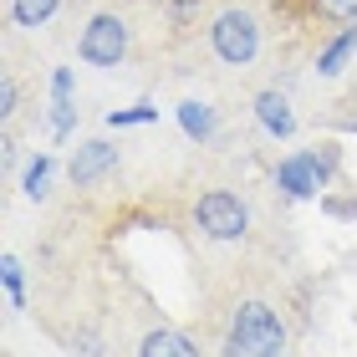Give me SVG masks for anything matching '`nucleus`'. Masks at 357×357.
I'll list each match as a JSON object with an SVG mask.
<instances>
[{
    "instance_id": "nucleus-1",
    "label": "nucleus",
    "mask_w": 357,
    "mask_h": 357,
    "mask_svg": "<svg viewBox=\"0 0 357 357\" xmlns=\"http://www.w3.org/2000/svg\"><path fill=\"white\" fill-rule=\"evenodd\" d=\"M225 357H281L286 352V327L266 301H240L225 332Z\"/></svg>"
},
{
    "instance_id": "nucleus-2",
    "label": "nucleus",
    "mask_w": 357,
    "mask_h": 357,
    "mask_svg": "<svg viewBox=\"0 0 357 357\" xmlns=\"http://www.w3.org/2000/svg\"><path fill=\"white\" fill-rule=\"evenodd\" d=\"M209 46L225 67H250L255 52H261V26H255L250 10H220L215 26H209Z\"/></svg>"
},
{
    "instance_id": "nucleus-3",
    "label": "nucleus",
    "mask_w": 357,
    "mask_h": 357,
    "mask_svg": "<svg viewBox=\"0 0 357 357\" xmlns=\"http://www.w3.org/2000/svg\"><path fill=\"white\" fill-rule=\"evenodd\" d=\"M77 56L87 67H118L128 56V21L112 10H97L92 21L82 26V41H77Z\"/></svg>"
},
{
    "instance_id": "nucleus-4",
    "label": "nucleus",
    "mask_w": 357,
    "mask_h": 357,
    "mask_svg": "<svg viewBox=\"0 0 357 357\" xmlns=\"http://www.w3.org/2000/svg\"><path fill=\"white\" fill-rule=\"evenodd\" d=\"M194 225H199L209 240H240L250 230V209L240 204L230 189H209V194H199V204H194Z\"/></svg>"
},
{
    "instance_id": "nucleus-5",
    "label": "nucleus",
    "mask_w": 357,
    "mask_h": 357,
    "mask_svg": "<svg viewBox=\"0 0 357 357\" xmlns=\"http://www.w3.org/2000/svg\"><path fill=\"white\" fill-rule=\"evenodd\" d=\"M337 169V153H291L275 164V184H281L291 199H312V194H321V184H327V174Z\"/></svg>"
},
{
    "instance_id": "nucleus-6",
    "label": "nucleus",
    "mask_w": 357,
    "mask_h": 357,
    "mask_svg": "<svg viewBox=\"0 0 357 357\" xmlns=\"http://www.w3.org/2000/svg\"><path fill=\"white\" fill-rule=\"evenodd\" d=\"M118 169V149H112L107 138H92V143H82V149H77V158H72V178L77 184H97V178L102 174H112Z\"/></svg>"
},
{
    "instance_id": "nucleus-7",
    "label": "nucleus",
    "mask_w": 357,
    "mask_h": 357,
    "mask_svg": "<svg viewBox=\"0 0 357 357\" xmlns=\"http://www.w3.org/2000/svg\"><path fill=\"white\" fill-rule=\"evenodd\" d=\"M255 123L266 128L271 138H291L296 133V112H291V102H286V92H261L255 97Z\"/></svg>"
},
{
    "instance_id": "nucleus-8",
    "label": "nucleus",
    "mask_w": 357,
    "mask_h": 357,
    "mask_svg": "<svg viewBox=\"0 0 357 357\" xmlns=\"http://www.w3.org/2000/svg\"><path fill=\"white\" fill-rule=\"evenodd\" d=\"M138 357H199V342L174 327H153L149 337L138 342Z\"/></svg>"
},
{
    "instance_id": "nucleus-9",
    "label": "nucleus",
    "mask_w": 357,
    "mask_h": 357,
    "mask_svg": "<svg viewBox=\"0 0 357 357\" xmlns=\"http://www.w3.org/2000/svg\"><path fill=\"white\" fill-rule=\"evenodd\" d=\"M178 128H184L189 138H215V128H220V118H215V107L209 102H199V97H189V102H178Z\"/></svg>"
},
{
    "instance_id": "nucleus-10",
    "label": "nucleus",
    "mask_w": 357,
    "mask_h": 357,
    "mask_svg": "<svg viewBox=\"0 0 357 357\" xmlns=\"http://www.w3.org/2000/svg\"><path fill=\"white\" fill-rule=\"evenodd\" d=\"M357 52V26H347V31H337V36L327 41V46H321V56H317V72L321 77H337V72H342V61Z\"/></svg>"
},
{
    "instance_id": "nucleus-11",
    "label": "nucleus",
    "mask_w": 357,
    "mask_h": 357,
    "mask_svg": "<svg viewBox=\"0 0 357 357\" xmlns=\"http://www.w3.org/2000/svg\"><path fill=\"white\" fill-rule=\"evenodd\" d=\"M56 10H61V0H10V21H15V26H26V31L46 26Z\"/></svg>"
},
{
    "instance_id": "nucleus-12",
    "label": "nucleus",
    "mask_w": 357,
    "mask_h": 357,
    "mask_svg": "<svg viewBox=\"0 0 357 357\" xmlns=\"http://www.w3.org/2000/svg\"><path fill=\"white\" fill-rule=\"evenodd\" d=\"M21 184H26V194H31V199H46V184H52V158H46V153H41V158H31Z\"/></svg>"
},
{
    "instance_id": "nucleus-13",
    "label": "nucleus",
    "mask_w": 357,
    "mask_h": 357,
    "mask_svg": "<svg viewBox=\"0 0 357 357\" xmlns=\"http://www.w3.org/2000/svg\"><path fill=\"white\" fill-rule=\"evenodd\" d=\"M153 118H158V107H149V102H138V107L107 112V128H143V123H153Z\"/></svg>"
},
{
    "instance_id": "nucleus-14",
    "label": "nucleus",
    "mask_w": 357,
    "mask_h": 357,
    "mask_svg": "<svg viewBox=\"0 0 357 357\" xmlns=\"http://www.w3.org/2000/svg\"><path fill=\"white\" fill-rule=\"evenodd\" d=\"M72 123H77L72 92H56V97H52V128H56V133H72Z\"/></svg>"
},
{
    "instance_id": "nucleus-15",
    "label": "nucleus",
    "mask_w": 357,
    "mask_h": 357,
    "mask_svg": "<svg viewBox=\"0 0 357 357\" xmlns=\"http://www.w3.org/2000/svg\"><path fill=\"white\" fill-rule=\"evenodd\" d=\"M0 281H6L10 306H21V286H26V275H21V261H15V255H6V261H0Z\"/></svg>"
},
{
    "instance_id": "nucleus-16",
    "label": "nucleus",
    "mask_w": 357,
    "mask_h": 357,
    "mask_svg": "<svg viewBox=\"0 0 357 357\" xmlns=\"http://www.w3.org/2000/svg\"><path fill=\"white\" fill-rule=\"evenodd\" d=\"M0 112H6V118L15 112V82H10V77H6V82H0Z\"/></svg>"
},
{
    "instance_id": "nucleus-17",
    "label": "nucleus",
    "mask_w": 357,
    "mask_h": 357,
    "mask_svg": "<svg viewBox=\"0 0 357 357\" xmlns=\"http://www.w3.org/2000/svg\"><path fill=\"white\" fill-rule=\"evenodd\" d=\"M56 92H72V67H56V77H52V97Z\"/></svg>"
}]
</instances>
